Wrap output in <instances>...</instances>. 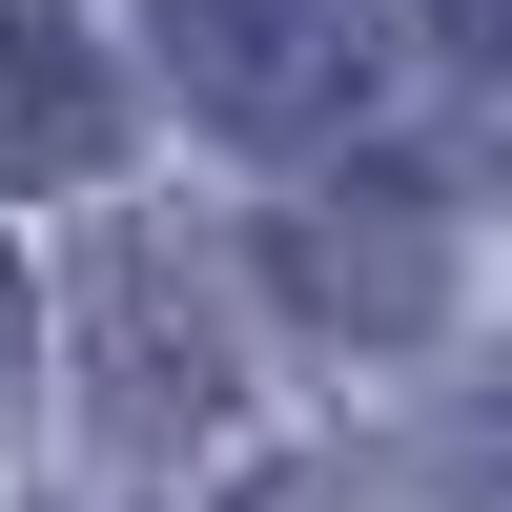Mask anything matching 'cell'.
Returning a JSON list of instances; mask_svg holds the SVG:
<instances>
[{
  "label": "cell",
  "instance_id": "cell-2",
  "mask_svg": "<svg viewBox=\"0 0 512 512\" xmlns=\"http://www.w3.org/2000/svg\"><path fill=\"white\" fill-rule=\"evenodd\" d=\"M164 82H185L205 123H246V144H308V123L369 103V0H144Z\"/></svg>",
  "mask_w": 512,
  "mask_h": 512
},
{
  "label": "cell",
  "instance_id": "cell-4",
  "mask_svg": "<svg viewBox=\"0 0 512 512\" xmlns=\"http://www.w3.org/2000/svg\"><path fill=\"white\" fill-rule=\"evenodd\" d=\"M123 144V82L82 41V0H0V185H82Z\"/></svg>",
  "mask_w": 512,
  "mask_h": 512
},
{
  "label": "cell",
  "instance_id": "cell-5",
  "mask_svg": "<svg viewBox=\"0 0 512 512\" xmlns=\"http://www.w3.org/2000/svg\"><path fill=\"white\" fill-rule=\"evenodd\" d=\"M431 41H451V62H492V41H512V0H431Z\"/></svg>",
  "mask_w": 512,
  "mask_h": 512
},
{
  "label": "cell",
  "instance_id": "cell-6",
  "mask_svg": "<svg viewBox=\"0 0 512 512\" xmlns=\"http://www.w3.org/2000/svg\"><path fill=\"white\" fill-rule=\"evenodd\" d=\"M246 512H328V492H308V472H267V492H246Z\"/></svg>",
  "mask_w": 512,
  "mask_h": 512
},
{
  "label": "cell",
  "instance_id": "cell-1",
  "mask_svg": "<svg viewBox=\"0 0 512 512\" xmlns=\"http://www.w3.org/2000/svg\"><path fill=\"white\" fill-rule=\"evenodd\" d=\"M82 369H103L123 451H185L205 410H226V287H205V246L103 226V267H82Z\"/></svg>",
  "mask_w": 512,
  "mask_h": 512
},
{
  "label": "cell",
  "instance_id": "cell-3",
  "mask_svg": "<svg viewBox=\"0 0 512 512\" xmlns=\"http://www.w3.org/2000/svg\"><path fill=\"white\" fill-rule=\"evenodd\" d=\"M287 287H308L349 349H410L451 308V205L431 185H349V205H287Z\"/></svg>",
  "mask_w": 512,
  "mask_h": 512
}]
</instances>
